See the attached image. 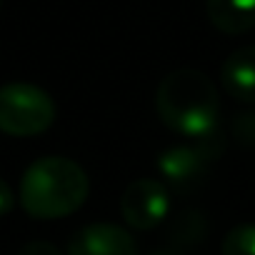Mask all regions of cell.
Wrapping results in <instances>:
<instances>
[{"label": "cell", "mask_w": 255, "mask_h": 255, "mask_svg": "<svg viewBox=\"0 0 255 255\" xmlns=\"http://www.w3.org/2000/svg\"><path fill=\"white\" fill-rule=\"evenodd\" d=\"M90 193L85 170L63 155H45L28 165L20 180V205L30 218L58 220L75 213Z\"/></svg>", "instance_id": "2"}, {"label": "cell", "mask_w": 255, "mask_h": 255, "mask_svg": "<svg viewBox=\"0 0 255 255\" xmlns=\"http://www.w3.org/2000/svg\"><path fill=\"white\" fill-rule=\"evenodd\" d=\"M223 148L225 140L220 130H213L210 135L195 140V145H173L163 150L155 165L170 188L178 193H190L203 183L208 165L223 155Z\"/></svg>", "instance_id": "4"}, {"label": "cell", "mask_w": 255, "mask_h": 255, "mask_svg": "<svg viewBox=\"0 0 255 255\" xmlns=\"http://www.w3.org/2000/svg\"><path fill=\"white\" fill-rule=\"evenodd\" d=\"M233 133L235 143L243 148H255V110L238 113L233 120Z\"/></svg>", "instance_id": "11"}, {"label": "cell", "mask_w": 255, "mask_h": 255, "mask_svg": "<svg viewBox=\"0 0 255 255\" xmlns=\"http://www.w3.org/2000/svg\"><path fill=\"white\" fill-rule=\"evenodd\" d=\"M150 255H185L180 248H158V250H153Z\"/></svg>", "instance_id": "14"}, {"label": "cell", "mask_w": 255, "mask_h": 255, "mask_svg": "<svg viewBox=\"0 0 255 255\" xmlns=\"http://www.w3.org/2000/svg\"><path fill=\"white\" fill-rule=\"evenodd\" d=\"M55 120L53 98L33 83L0 85V130L13 138L45 133Z\"/></svg>", "instance_id": "3"}, {"label": "cell", "mask_w": 255, "mask_h": 255, "mask_svg": "<svg viewBox=\"0 0 255 255\" xmlns=\"http://www.w3.org/2000/svg\"><path fill=\"white\" fill-rule=\"evenodd\" d=\"M13 205H15V193L3 178H0V218L8 215L13 210Z\"/></svg>", "instance_id": "13"}, {"label": "cell", "mask_w": 255, "mask_h": 255, "mask_svg": "<svg viewBox=\"0 0 255 255\" xmlns=\"http://www.w3.org/2000/svg\"><path fill=\"white\" fill-rule=\"evenodd\" d=\"M155 110L173 133L200 140L218 130V90L213 80L195 68L168 73L155 90Z\"/></svg>", "instance_id": "1"}, {"label": "cell", "mask_w": 255, "mask_h": 255, "mask_svg": "<svg viewBox=\"0 0 255 255\" xmlns=\"http://www.w3.org/2000/svg\"><path fill=\"white\" fill-rule=\"evenodd\" d=\"M173 235H175L173 240L178 245H183V243H200L203 235H205V223H203V218L198 213H185V215L178 218V223L173 228Z\"/></svg>", "instance_id": "10"}, {"label": "cell", "mask_w": 255, "mask_h": 255, "mask_svg": "<svg viewBox=\"0 0 255 255\" xmlns=\"http://www.w3.org/2000/svg\"><path fill=\"white\" fill-rule=\"evenodd\" d=\"M220 255H255V223L230 228L220 243Z\"/></svg>", "instance_id": "9"}, {"label": "cell", "mask_w": 255, "mask_h": 255, "mask_svg": "<svg viewBox=\"0 0 255 255\" xmlns=\"http://www.w3.org/2000/svg\"><path fill=\"white\" fill-rule=\"evenodd\" d=\"M18 255H63V253L58 250V245H53L48 240H30L20 248Z\"/></svg>", "instance_id": "12"}, {"label": "cell", "mask_w": 255, "mask_h": 255, "mask_svg": "<svg viewBox=\"0 0 255 255\" xmlns=\"http://www.w3.org/2000/svg\"><path fill=\"white\" fill-rule=\"evenodd\" d=\"M205 10L225 35H243L255 28V0H205Z\"/></svg>", "instance_id": "8"}, {"label": "cell", "mask_w": 255, "mask_h": 255, "mask_svg": "<svg viewBox=\"0 0 255 255\" xmlns=\"http://www.w3.org/2000/svg\"><path fill=\"white\" fill-rule=\"evenodd\" d=\"M0 3H3V0H0Z\"/></svg>", "instance_id": "15"}, {"label": "cell", "mask_w": 255, "mask_h": 255, "mask_svg": "<svg viewBox=\"0 0 255 255\" xmlns=\"http://www.w3.org/2000/svg\"><path fill=\"white\" fill-rule=\"evenodd\" d=\"M68 255H138V245L115 223H88L70 238Z\"/></svg>", "instance_id": "6"}, {"label": "cell", "mask_w": 255, "mask_h": 255, "mask_svg": "<svg viewBox=\"0 0 255 255\" xmlns=\"http://www.w3.org/2000/svg\"><path fill=\"white\" fill-rule=\"evenodd\" d=\"M120 213L130 228L153 230L170 213V190L165 188V183H160L155 178L133 180L123 190Z\"/></svg>", "instance_id": "5"}, {"label": "cell", "mask_w": 255, "mask_h": 255, "mask_svg": "<svg viewBox=\"0 0 255 255\" xmlns=\"http://www.w3.org/2000/svg\"><path fill=\"white\" fill-rule=\"evenodd\" d=\"M220 85L240 103H255V45L238 48L220 65Z\"/></svg>", "instance_id": "7"}]
</instances>
